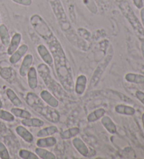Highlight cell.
Instances as JSON below:
<instances>
[{
  "label": "cell",
  "instance_id": "8d00e7d4",
  "mask_svg": "<svg viewBox=\"0 0 144 159\" xmlns=\"http://www.w3.org/2000/svg\"><path fill=\"white\" fill-rule=\"evenodd\" d=\"M133 3H134V6L138 9H142L143 7V0H132Z\"/></svg>",
  "mask_w": 144,
  "mask_h": 159
},
{
  "label": "cell",
  "instance_id": "f35d334b",
  "mask_svg": "<svg viewBox=\"0 0 144 159\" xmlns=\"http://www.w3.org/2000/svg\"><path fill=\"white\" fill-rule=\"evenodd\" d=\"M141 53H142V56L144 58V40H143L142 42H141Z\"/></svg>",
  "mask_w": 144,
  "mask_h": 159
},
{
  "label": "cell",
  "instance_id": "f1b7e54d",
  "mask_svg": "<svg viewBox=\"0 0 144 159\" xmlns=\"http://www.w3.org/2000/svg\"><path fill=\"white\" fill-rule=\"evenodd\" d=\"M14 71L13 70L12 67H5L0 70V76H2V79L5 80L10 81L11 79L13 78Z\"/></svg>",
  "mask_w": 144,
  "mask_h": 159
},
{
  "label": "cell",
  "instance_id": "2e32d148",
  "mask_svg": "<svg viewBox=\"0 0 144 159\" xmlns=\"http://www.w3.org/2000/svg\"><path fill=\"white\" fill-rule=\"evenodd\" d=\"M16 132L21 138L27 143H31L34 140V136L23 125H18L16 128Z\"/></svg>",
  "mask_w": 144,
  "mask_h": 159
},
{
  "label": "cell",
  "instance_id": "277c9868",
  "mask_svg": "<svg viewBox=\"0 0 144 159\" xmlns=\"http://www.w3.org/2000/svg\"><path fill=\"white\" fill-rule=\"evenodd\" d=\"M118 4L122 13L128 20L133 29L135 30V32H137L138 36L144 37L143 27L137 17V16L135 15L134 12L133 11L129 2L127 0H118Z\"/></svg>",
  "mask_w": 144,
  "mask_h": 159
},
{
  "label": "cell",
  "instance_id": "8fae6325",
  "mask_svg": "<svg viewBox=\"0 0 144 159\" xmlns=\"http://www.w3.org/2000/svg\"><path fill=\"white\" fill-rule=\"evenodd\" d=\"M40 98L47 105L54 108L58 107L59 105V102L57 98L53 94L49 91V90H44L40 93Z\"/></svg>",
  "mask_w": 144,
  "mask_h": 159
},
{
  "label": "cell",
  "instance_id": "8992f818",
  "mask_svg": "<svg viewBox=\"0 0 144 159\" xmlns=\"http://www.w3.org/2000/svg\"><path fill=\"white\" fill-rule=\"evenodd\" d=\"M34 110L51 123H56L60 120V116L59 112L52 107L44 105L36 108Z\"/></svg>",
  "mask_w": 144,
  "mask_h": 159
},
{
  "label": "cell",
  "instance_id": "5b68a950",
  "mask_svg": "<svg viewBox=\"0 0 144 159\" xmlns=\"http://www.w3.org/2000/svg\"><path fill=\"white\" fill-rule=\"evenodd\" d=\"M113 51H110L106 57L103 60V61L100 62L97 67L96 68V70H94V72L92 76H91V81H90V84H89V87L90 88H94L98 84L99 81L101 78V76H103V73L106 70V67L108 65H109L110 62L111 61V60L113 58Z\"/></svg>",
  "mask_w": 144,
  "mask_h": 159
},
{
  "label": "cell",
  "instance_id": "d6986e66",
  "mask_svg": "<svg viewBox=\"0 0 144 159\" xmlns=\"http://www.w3.org/2000/svg\"><path fill=\"white\" fill-rule=\"evenodd\" d=\"M21 123L24 126L27 127H35V128H40L43 126L44 122L42 120L38 118H27V119H23L21 120Z\"/></svg>",
  "mask_w": 144,
  "mask_h": 159
},
{
  "label": "cell",
  "instance_id": "6da1fadb",
  "mask_svg": "<svg viewBox=\"0 0 144 159\" xmlns=\"http://www.w3.org/2000/svg\"><path fill=\"white\" fill-rule=\"evenodd\" d=\"M40 37L46 42L53 56L55 70L60 84L65 91L72 93L74 84L73 72L61 43L50 27L41 32Z\"/></svg>",
  "mask_w": 144,
  "mask_h": 159
},
{
  "label": "cell",
  "instance_id": "74e56055",
  "mask_svg": "<svg viewBox=\"0 0 144 159\" xmlns=\"http://www.w3.org/2000/svg\"><path fill=\"white\" fill-rule=\"evenodd\" d=\"M140 15H141V24H142V26L144 28V8L143 7L142 9H141Z\"/></svg>",
  "mask_w": 144,
  "mask_h": 159
},
{
  "label": "cell",
  "instance_id": "d4e9b609",
  "mask_svg": "<svg viewBox=\"0 0 144 159\" xmlns=\"http://www.w3.org/2000/svg\"><path fill=\"white\" fill-rule=\"evenodd\" d=\"M6 94L7 98H9V100L11 101L13 105L17 107H21L23 106V102L20 100V98L16 95V93L13 91L12 89H7L6 90Z\"/></svg>",
  "mask_w": 144,
  "mask_h": 159
},
{
  "label": "cell",
  "instance_id": "4fadbf2b",
  "mask_svg": "<svg viewBox=\"0 0 144 159\" xmlns=\"http://www.w3.org/2000/svg\"><path fill=\"white\" fill-rule=\"evenodd\" d=\"M33 62V56L32 54H27L22 61L21 67L19 68V74L21 76L25 77L27 76V72H28Z\"/></svg>",
  "mask_w": 144,
  "mask_h": 159
},
{
  "label": "cell",
  "instance_id": "4316f807",
  "mask_svg": "<svg viewBox=\"0 0 144 159\" xmlns=\"http://www.w3.org/2000/svg\"><path fill=\"white\" fill-rule=\"evenodd\" d=\"M79 132L80 130L78 127L70 128L60 133V136L63 139H69L78 135Z\"/></svg>",
  "mask_w": 144,
  "mask_h": 159
},
{
  "label": "cell",
  "instance_id": "cb8c5ba5",
  "mask_svg": "<svg viewBox=\"0 0 144 159\" xmlns=\"http://www.w3.org/2000/svg\"><path fill=\"white\" fill-rule=\"evenodd\" d=\"M124 79L129 83H134L137 84H144V76L139 74L127 73L126 74Z\"/></svg>",
  "mask_w": 144,
  "mask_h": 159
},
{
  "label": "cell",
  "instance_id": "f546056e",
  "mask_svg": "<svg viewBox=\"0 0 144 159\" xmlns=\"http://www.w3.org/2000/svg\"><path fill=\"white\" fill-rule=\"evenodd\" d=\"M20 158L23 159H39L38 156L35 153H33L27 149H21L18 152Z\"/></svg>",
  "mask_w": 144,
  "mask_h": 159
},
{
  "label": "cell",
  "instance_id": "7a4b0ae2",
  "mask_svg": "<svg viewBox=\"0 0 144 159\" xmlns=\"http://www.w3.org/2000/svg\"><path fill=\"white\" fill-rule=\"evenodd\" d=\"M48 2L58 21V23L66 38L69 39L73 37L76 34V32L72 27L61 1L60 0H48Z\"/></svg>",
  "mask_w": 144,
  "mask_h": 159
},
{
  "label": "cell",
  "instance_id": "b9f144b4",
  "mask_svg": "<svg viewBox=\"0 0 144 159\" xmlns=\"http://www.w3.org/2000/svg\"><path fill=\"white\" fill-rule=\"evenodd\" d=\"M0 25H1V18H0Z\"/></svg>",
  "mask_w": 144,
  "mask_h": 159
},
{
  "label": "cell",
  "instance_id": "1f68e13d",
  "mask_svg": "<svg viewBox=\"0 0 144 159\" xmlns=\"http://www.w3.org/2000/svg\"><path fill=\"white\" fill-rule=\"evenodd\" d=\"M77 34H78L82 39H84L88 43H90L91 34V32L89 31H88L87 30L82 28V27H80V28L77 30Z\"/></svg>",
  "mask_w": 144,
  "mask_h": 159
},
{
  "label": "cell",
  "instance_id": "7c38bea8",
  "mask_svg": "<svg viewBox=\"0 0 144 159\" xmlns=\"http://www.w3.org/2000/svg\"><path fill=\"white\" fill-rule=\"evenodd\" d=\"M72 142H73V147L75 148L80 154L84 156V157H88L89 155V149L81 138H74Z\"/></svg>",
  "mask_w": 144,
  "mask_h": 159
},
{
  "label": "cell",
  "instance_id": "ab89813d",
  "mask_svg": "<svg viewBox=\"0 0 144 159\" xmlns=\"http://www.w3.org/2000/svg\"><path fill=\"white\" fill-rule=\"evenodd\" d=\"M141 120H142L143 127V129H144V113L142 114V116H141Z\"/></svg>",
  "mask_w": 144,
  "mask_h": 159
},
{
  "label": "cell",
  "instance_id": "ffe728a7",
  "mask_svg": "<svg viewBox=\"0 0 144 159\" xmlns=\"http://www.w3.org/2000/svg\"><path fill=\"white\" fill-rule=\"evenodd\" d=\"M0 39L4 46L8 47L9 45L11 38L10 34L7 26L4 24L0 25Z\"/></svg>",
  "mask_w": 144,
  "mask_h": 159
},
{
  "label": "cell",
  "instance_id": "9a60e30c",
  "mask_svg": "<svg viewBox=\"0 0 144 159\" xmlns=\"http://www.w3.org/2000/svg\"><path fill=\"white\" fill-rule=\"evenodd\" d=\"M27 84L31 89H37L38 86L37 71L34 67H31L27 74Z\"/></svg>",
  "mask_w": 144,
  "mask_h": 159
},
{
  "label": "cell",
  "instance_id": "44dd1931",
  "mask_svg": "<svg viewBox=\"0 0 144 159\" xmlns=\"http://www.w3.org/2000/svg\"><path fill=\"white\" fill-rule=\"evenodd\" d=\"M115 111L118 114L127 115V116H132L136 112V110L134 107H132L131 106L122 105V104L116 105L115 107Z\"/></svg>",
  "mask_w": 144,
  "mask_h": 159
},
{
  "label": "cell",
  "instance_id": "ac0fdd59",
  "mask_svg": "<svg viewBox=\"0 0 144 159\" xmlns=\"http://www.w3.org/2000/svg\"><path fill=\"white\" fill-rule=\"evenodd\" d=\"M57 140L54 137L49 136V137H44V138H40V139H38L36 144L38 147L41 148H47V147H54V145L56 144Z\"/></svg>",
  "mask_w": 144,
  "mask_h": 159
},
{
  "label": "cell",
  "instance_id": "5bb4252c",
  "mask_svg": "<svg viewBox=\"0 0 144 159\" xmlns=\"http://www.w3.org/2000/svg\"><path fill=\"white\" fill-rule=\"evenodd\" d=\"M22 40V35L21 34L16 32L13 35V37L11 39L9 45L8 46L7 48V53L11 56L13 52L17 50V48L20 46V43Z\"/></svg>",
  "mask_w": 144,
  "mask_h": 159
},
{
  "label": "cell",
  "instance_id": "836d02e7",
  "mask_svg": "<svg viewBox=\"0 0 144 159\" xmlns=\"http://www.w3.org/2000/svg\"><path fill=\"white\" fill-rule=\"evenodd\" d=\"M84 4L87 7V8L91 12H92L93 13H97V7H96L95 4L93 0H84Z\"/></svg>",
  "mask_w": 144,
  "mask_h": 159
},
{
  "label": "cell",
  "instance_id": "d590c367",
  "mask_svg": "<svg viewBox=\"0 0 144 159\" xmlns=\"http://www.w3.org/2000/svg\"><path fill=\"white\" fill-rule=\"evenodd\" d=\"M135 95L137 99L144 105V93L141 90H137L135 93Z\"/></svg>",
  "mask_w": 144,
  "mask_h": 159
},
{
  "label": "cell",
  "instance_id": "30bf717a",
  "mask_svg": "<svg viewBox=\"0 0 144 159\" xmlns=\"http://www.w3.org/2000/svg\"><path fill=\"white\" fill-rule=\"evenodd\" d=\"M87 78L84 75H80L76 79V82L74 84V90L76 94L82 95L84 94L85 90L87 89Z\"/></svg>",
  "mask_w": 144,
  "mask_h": 159
},
{
  "label": "cell",
  "instance_id": "603a6c76",
  "mask_svg": "<svg viewBox=\"0 0 144 159\" xmlns=\"http://www.w3.org/2000/svg\"><path fill=\"white\" fill-rule=\"evenodd\" d=\"M58 128L55 125L47 126L46 128H44L38 131L37 136L38 138H44V137H49L54 135L58 133Z\"/></svg>",
  "mask_w": 144,
  "mask_h": 159
},
{
  "label": "cell",
  "instance_id": "60d3db41",
  "mask_svg": "<svg viewBox=\"0 0 144 159\" xmlns=\"http://www.w3.org/2000/svg\"><path fill=\"white\" fill-rule=\"evenodd\" d=\"M2 106H3V104H2V100H1V99H0V108H2Z\"/></svg>",
  "mask_w": 144,
  "mask_h": 159
},
{
  "label": "cell",
  "instance_id": "3957f363",
  "mask_svg": "<svg viewBox=\"0 0 144 159\" xmlns=\"http://www.w3.org/2000/svg\"><path fill=\"white\" fill-rule=\"evenodd\" d=\"M37 73L42 79L45 86L51 92L53 93L56 97L59 99H63L66 96V91L61 84L58 83L51 76V71L48 65L45 63H40L37 67Z\"/></svg>",
  "mask_w": 144,
  "mask_h": 159
},
{
  "label": "cell",
  "instance_id": "ba28073f",
  "mask_svg": "<svg viewBox=\"0 0 144 159\" xmlns=\"http://www.w3.org/2000/svg\"><path fill=\"white\" fill-rule=\"evenodd\" d=\"M26 102L27 105L33 109L44 105V101L41 100V98L38 96L35 93L29 92L27 93L26 96Z\"/></svg>",
  "mask_w": 144,
  "mask_h": 159
},
{
  "label": "cell",
  "instance_id": "e0dca14e",
  "mask_svg": "<svg viewBox=\"0 0 144 159\" xmlns=\"http://www.w3.org/2000/svg\"><path fill=\"white\" fill-rule=\"evenodd\" d=\"M101 123L109 133L114 135L117 133V126L108 116H104L101 119Z\"/></svg>",
  "mask_w": 144,
  "mask_h": 159
},
{
  "label": "cell",
  "instance_id": "4dcf8cb0",
  "mask_svg": "<svg viewBox=\"0 0 144 159\" xmlns=\"http://www.w3.org/2000/svg\"><path fill=\"white\" fill-rule=\"evenodd\" d=\"M0 119L7 122H12L15 120V116L12 112H9L0 108Z\"/></svg>",
  "mask_w": 144,
  "mask_h": 159
},
{
  "label": "cell",
  "instance_id": "7402d4cb",
  "mask_svg": "<svg viewBox=\"0 0 144 159\" xmlns=\"http://www.w3.org/2000/svg\"><path fill=\"white\" fill-rule=\"evenodd\" d=\"M106 114V110L103 108H98L88 115L87 120L89 123H94L101 119Z\"/></svg>",
  "mask_w": 144,
  "mask_h": 159
},
{
  "label": "cell",
  "instance_id": "9c48e42d",
  "mask_svg": "<svg viewBox=\"0 0 144 159\" xmlns=\"http://www.w3.org/2000/svg\"><path fill=\"white\" fill-rule=\"evenodd\" d=\"M28 46L27 44H25V43L19 46L17 50L15 51L12 55H11V56L9 57V62L12 63V64H16V63L20 61L22 57L26 55L27 51H28Z\"/></svg>",
  "mask_w": 144,
  "mask_h": 159
},
{
  "label": "cell",
  "instance_id": "52a82bcc",
  "mask_svg": "<svg viewBox=\"0 0 144 159\" xmlns=\"http://www.w3.org/2000/svg\"><path fill=\"white\" fill-rule=\"evenodd\" d=\"M37 51L39 56L43 60L44 62L48 66L51 67L54 64V58L50 51L45 45L40 44L37 47Z\"/></svg>",
  "mask_w": 144,
  "mask_h": 159
},
{
  "label": "cell",
  "instance_id": "e575fe53",
  "mask_svg": "<svg viewBox=\"0 0 144 159\" xmlns=\"http://www.w3.org/2000/svg\"><path fill=\"white\" fill-rule=\"evenodd\" d=\"M12 2L25 7H29L32 4V0H12Z\"/></svg>",
  "mask_w": 144,
  "mask_h": 159
},
{
  "label": "cell",
  "instance_id": "83f0119b",
  "mask_svg": "<svg viewBox=\"0 0 144 159\" xmlns=\"http://www.w3.org/2000/svg\"><path fill=\"white\" fill-rule=\"evenodd\" d=\"M11 112L13 114V116H16L18 118H21V119H27V118H30L32 116V114L28 111L25 110V109H21L20 107H13L11 109Z\"/></svg>",
  "mask_w": 144,
  "mask_h": 159
},
{
  "label": "cell",
  "instance_id": "d6a6232c",
  "mask_svg": "<svg viewBox=\"0 0 144 159\" xmlns=\"http://www.w3.org/2000/svg\"><path fill=\"white\" fill-rule=\"evenodd\" d=\"M11 157L7 148L2 142H0V158L9 159Z\"/></svg>",
  "mask_w": 144,
  "mask_h": 159
},
{
  "label": "cell",
  "instance_id": "484cf974",
  "mask_svg": "<svg viewBox=\"0 0 144 159\" xmlns=\"http://www.w3.org/2000/svg\"><path fill=\"white\" fill-rule=\"evenodd\" d=\"M35 152L36 154L38 156V157L41 159H56V158L54 153L50 152V151L46 149L45 148L37 147L35 149Z\"/></svg>",
  "mask_w": 144,
  "mask_h": 159
}]
</instances>
